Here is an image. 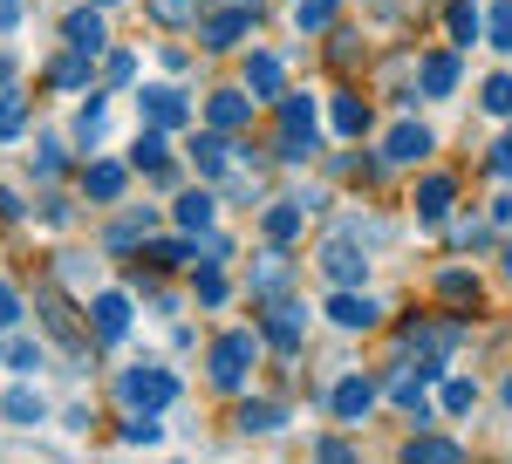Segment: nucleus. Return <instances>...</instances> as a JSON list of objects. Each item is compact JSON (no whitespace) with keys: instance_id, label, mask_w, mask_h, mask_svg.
<instances>
[{"instance_id":"nucleus-22","label":"nucleus","mask_w":512,"mask_h":464,"mask_svg":"<svg viewBox=\"0 0 512 464\" xmlns=\"http://www.w3.org/2000/svg\"><path fill=\"white\" fill-rule=\"evenodd\" d=\"M212 212H219L212 192H178V205H171V219H178L185 232H205V226H212Z\"/></svg>"},{"instance_id":"nucleus-38","label":"nucleus","mask_w":512,"mask_h":464,"mask_svg":"<svg viewBox=\"0 0 512 464\" xmlns=\"http://www.w3.org/2000/svg\"><path fill=\"white\" fill-rule=\"evenodd\" d=\"M451 246H458V253H485V246H492V226H485V219H458Z\"/></svg>"},{"instance_id":"nucleus-35","label":"nucleus","mask_w":512,"mask_h":464,"mask_svg":"<svg viewBox=\"0 0 512 464\" xmlns=\"http://www.w3.org/2000/svg\"><path fill=\"white\" fill-rule=\"evenodd\" d=\"M280 424H287L280 403H246V410H239V430H246V437H253V430H280Z\"/></svg>"},{"instance_id":"nucleus-21","label":"nucleus","mask_w":512,"mask_h":464,"mask_svg":"<svg viewBox=\"0 0 512 464\" xmlns=\"http://www.w3.org/2000/svg\"><path fill=\"white\" fill-rule=\"evenodd\" d=\"M424 389H431V376H424V369H403V376H396V410H410V417H431V396H424Z\"/></svg>"},{"instance_id":"nucleus-43","label":"nucleus","mask_w":512,"mask_h":464,"mask_svg":"<svg viewBox=\"0 0 512 464\" xmlns=\"http://www.w3.org/2000/svg\"><path fill=\"white\" fill-rule=\"evenodd\" d=\"M130 76H137V55H123V48H117V55L103 62V82H110V89H123Z\"/></svg>"},{"instance_id":"nucleus-29","label":"nucleus","mask_w":512,"mask_h":464,"mask_svg":"<svg viewBox=\"0 0 512 464\" xmlns=\"http://www.w3.org/2000/svg\"><path fill=\"white\" fill-rule=\"evenodd\" d=\"M437 294L451 301V308H478V280L465 267H451V273H437Z\"/></svg>"},{"instance_id":"nucleus-4","label":"nucleus","mask_w":512,"mask_h":464,"mask_svg":"<svg viewBox=\"0 0 512 464\" xmlns=\"http://www.w3.org/2000/svg\"><path fill=\"white\" fill-rule=\"evenodd\" d=\"M253 355H260V348H253V335H246V328L219 335V342H212V355H205L212 389H239V383H246V369H253Z\"/></svg>"},{"instance_id":"nucleus-39","label":"nucleus","mask_w":512,"mask_h":464,"mask_svg":"<svg viewBox=\"0 0 512 464\" xmlns=\"http://www.w3.org/2000/svg\"><path fill=\"white\" fill-rule=\"evenodd\" d=\"M444 21H451V41H458V48H465V41H478V7H472V0H458Z\"/></svg>"},{"instance_id":"nucleus-17","label":"nucleus","mask_w":512,"mask_h":464,"mask_svg":"<svg viewBox=\"0 0 512 464\" xmlns=\"http://www.w3.org/2000/svg\"><path fill=\"white\" fill-rule=\"evenodd\" d=\"M123 185H130L123 164H89V171H82V198H89V205H117Z\"/></svg>"},{"instance_id":"nucleus-27","label":"nucleus","mask_w":512,"mask_h":464,"mask_svg":"<svg viewBox=\"0 0 512 464\" xmlns=\"http://www.w3.org/2000/svg\"><path fill=\"white\" fill-rule=\"evenodd\" d=\"M164 137H171V130H151V123H144V137H137V164L158 171V178H171V151H164Z\"/></svg>"},{"instance_id":"nucleus-16","label":"nucleus","mask_w":512,"mask_h":464,"mask_svg":"<svg viewBox=\"0 0 512 464\" xmlns=\"http://www.w3.org/2000/svg\"><path fill=\"white\" fill-rule=\"evenodd\" d=\"M369 410H376V383H369V376H342V383H335V417H342V424H362Z\"/></svg>"},{"instance_id":"nucleus-7","label":"nucleus","mask_w":512,"mask_h":464,"mask_svg":"<svg viewBox=\"0 0 512 464\" xmlns=\"http://www.w3.org/2000/svg\"><path fill=\"white\" fill-rule=\"evenodd\" d=\"M89 335H103V342H123L130 335V301H123L117 287H96L89 294Z\"/></svg>"},{"instance_id":"nucleus-14","label":"nucleus","mask_w":512,"mask_h":464,"mask_svg":"<svg viewBox=\"0 0 512 464\" xmlns=\"http://www.w3.org/2000/svg\"><path fill=\"white\" fill-rule=\"evenodd\" d=\"M239 76H246V96H253V103H280V96H287L274 55H246V69H239Z\"/></svg>"},{"instance_id":"nucleus-23","label":"nucleus","mask_w":512,"mask_h":464,"mask_svg":"<svg viewBox=\"0 0 512 464\" xmlns=\"http://www.w3.org/2000/svg\"><path fill=\"white\" fill-rule=\"evenodd\" d=\"M103 130H110V103H103V96H89L82 116H76V144H82V151H96V144H103Z\"/></svg>"},{"instance_id":"nucleus-34","label":"nucleus","mask_w":512,"mask_h":464,"mask_svg":"<svg viewBox=\"0 0 512 464\" xmlns=\"http://www.w3.org/2000/svg\"><path fill=\"white\" fill-rule=\"evenodd\" d=\"M294 232H301V205H274L267 212V246H294Z\"/></svg>"},{"instance_id":"nucleus-1","label":"nucleus","mask_w":512,"mask_h":464,"mask_svg":"<svg viewBox=\"0 0 512 464\" xmlns=\"http://www.w3.org/2000/svg\"><path fill=\"white\" fill-rule=\"evenodd\" d=\"M301 328H308V308L280 287V294H260V335H267V348L274 355H294L301 348Z\"/></svg>"},{"instance_id":"nucleus-36","label":"nucleus","mask_w":512,"mask_h":464,"mask_svg":"<svg viewBox=\"0 0 512 464\" xmlns=\"http://www.w3.org/2000/svg\"><path fill=\"white\" fill-rule=\"evenodd\" d=\"M478 110H485V116H512V76L485 82V89H478Z\"/></svg>"},{"instance_id":"nucleus-51","label":"nucleus","mask_w":512,"mask_h":464,"mask_svg":"<svg viewBox=\"0 0 512 464\" xmlns=\"http://www.w3.org/2000/svg\"><path fill=\"white\" fill-rule=\"evenodd\" d=\"M499 396H506V410H512V376H506V389H499Z\"/></svg>"},{"instance_id":"nucleus-24","label":"nucleus","mask_w":512,"mask_h":464,"mask_svg":"<svg viewBox=\"0 0 512 464\" xmlns=\"http://www.w3.org/2000/svg\"><path fill=\"white\" fill-rule=\"evenodd\" d=\"M41 321H48V335H55L62 348H82V328H76V314L62 308L55 294H41Z\"/></svg>"},{"instance_id":"nucleus-33","label":"nucleus","mask_w":512,"mask_h":464,"mask_svg":"<svg viewBox=\"0 0 512 464\" xmlns=\"http://www.w3.org/2000/svg\"><path fill=\"white\" fill-rule=\"evenodd\" d=\"M192 294L205 301V308H226V294H233V287H226V273H219V260H212V267L198 260V280H192Z\"/></svg>"},{"instance_id":"nucleus-44","label":"nucleus","mask_w":512,"mask_h":464,"mask_svg":"<svg viewBox=\"0 0 512 464\" xmlns=\"http://www.w3.org/2000/svg\"><path fill=\"white\" fill-rule=\"evenodd\" d=\"M151 21H164V28H185V21H192V0H158V7H151Z\"/></svg>"},{"instance_id":"nucleus-49","label":"nucleus","mask_w":512,"mask_h":464,"mask_svg":"<svg viewBox=\"0 0 512 464\" xmlns=\"http://www.w3.org/2000/svg\"><path fill=\"white\" fill-rule=\"evenodd\" d=\"M492 171H499V178H512V130H506V144H492Z\"/></svg>"},{"instance_id":"nucleus-19","label":"nucleus","mask_w":512,"mask_h":464,"mask_svg":"<svg viewBox=\"0 0 512 464\" xmlns=\"http://www.w3.org/2000/svg\"><path fill=\"white\" fill-rule=\"evenodd\" d=\"M103 41H110V28H103L96 0H89V7H76V14H69V48H89V55H96Z\"/></svg>"},{"instance_id":"nucleus-13","label":"nucleus","mask_w":512,"mask_h":464,"mask_svg":"<svg viewBox=\"0 0 512 464\" xmlns=\"http://www.w3.org/2000/svg\"><path fill=\"white\" fill-rule=\"evenodd\" d=\"M192 164L205 178H226V164H233V130H198L192 137Z\"/></svg>"},{"instance_id":"nucleus-25","label":"nucleus","mask_w":512,"mask_h":464,"mask_svg":"<svg viewBox=\"0 0 512 464\" xmlns=\"http://www.w3.org/2000/svg\"><path fill=\"white\" fill-rule=\"evenodd\" d=\"M0 417H7V424H41L48 403H41L35 389H7V396H0Z\"/></svg>"},{"instance_id":"nucleus-41","label":"nucleus","mask_w":512,"mask_h":464,"mask_svg":"<svg viewBox=\"0 0 512 464\" xmlns=\"http://www.w3.org/2000/svg\"><path fill=\"white\" fill-rule=\"evenodd\" d=\"M294 21H301L308 35H321V28L335 21V0H301V7H294Z\"/></svg>"},{"instance_id":"nucleus-42","label":"nucleus","mask_w":512,"mask_h":464,"mask_svg":"<svg viewBox=\"0 0 512 464\" xmlns=\"http://www.w3.org/2000/svg\"><path fill=\"white\" fill-rule=\"evenodd\" d=\"M485 35H492V48H512V0H499V7L485 14Z\"/></svg>"},{"instance_id":"nucleus-15","label":"nucleus","mask_w":512,"mask_h":464,"mask_svg":"<svg viewBox=\"0 0 512 464\" xmlns=\"http://www.w3.org/2000/svg\"><path fill=\"white\" fill-rule=\"evenodd\" d=\"M431 137L437 130H424V123H396L390 144H383V164H417V157H431Z\"/></svg>"},{"instance_id":"nucleus-48","label":"nucleus","mask_w":512,"mask_h":464,"mask_svg":"<svg viewBox=\"0 0 512 464\" xmlns=\"http://www.w3.org/2000/svg\"><path fill=\"white\" fill-rule=\"evenodd\" d=\"M21 14H28L21 0H0V35H14V28H21Z\"/></svg>"},{"instance_id":"nucleus-2","label":"nucleus","mask_w":512,"mask_h":464,"mask_svg":"<svg viewBox=\"0 0 512 464\" xmlns=\"http://www.w3.org/2000/svg\"><path fill=\"white\" fill-rule=\"evenodd\" d=\"M117 403H123V410H164V403H178V376H171V369H151V362H137V369H123V376H117Z\"/></svg>"},{"instance_id":"nucleus-52","label":"nucleus","mask_w":512,"mask_h":464,"mask_svg":"<svg viewBox=\"0 0 512 464\" xmlns=\"http://www.w3.org/2000/svg\"><path fill=\"white\" fill-rule=\"evenodd\" d=\"M506 280H512V253H506Z\"/></svg>"},{"instance_id":"nucleus-47","label":"nucleus","mask_w":512,"mask_h":464,"mask_svg":"<svg viewBox=\"0 0 512 464\" xmlns=\"http://www.w3.org/2000/svg\"><path fill=\"white\" fill-rule=\"evenodd\" d=\"M14 321H21V294L0 280V328H14Z\"/></svg>"},{"instance_id":"nucleus-8","label":"nucleus","mask_w":512,"mask_h":464,"mask_svg":"<svg viewBox=\"0 0 512 464\" xmlns=\"http://www.w3.org/2000/svg\"><path fill=\"white\" fill-rule=\"evenodd\" d=\"M328 321L362 335V328H376V321H383V301H376V294H355V287H342V294H328Z\"/></svg>"},{"instance_id":"nucleus-20","label":"nucleus","mask_w":512,"mask_h":464,"mask_svg":"<svg viewBox=\"0 0 512 464\" xmlns=\"http://www.w3.org/2000/svg\"><path fill=\"white\" fill-rule=\"evenodd\" d=\"M417 89H424V96H451V89H458V55H424Z\"/></svg>"},{"instance_id":"nucleus-40","label":"nucleus","mask_w":512,"mask_h":464,"mask_svg":"<svg viewBox=\"0 0 512 464\" xmlns=\"http://www.w3.org/2000/svg\"><path fill=\"white\" fill-rule=\"evenodd\" d=\"M35 171H41V178H62V171H69V151H62L55 137H41V144H35Z\"/></svg>"},{"instance_id":"nucleus-9","label":"nucleus","mask_w":512,"mask_h":464,"mask_svg":"<svg viewBox=\"0 0 512 464\" xmlns=\"http://www.w3.org/2000/svg\"><path fill=\"white\" fill-rule=\"evenodd\" d=\"M417 226H437V219H451V205H458V178H444V171H431L424 185H417Z\"/></svg>"},{"instance_id":"nucleus-3","label":"nucleus","mask_w":512,"mask_h":464,"mask_svg":"<svg viewBox=\"0 0 512 464\" xmlns=\"http://www.w3.org/2000/svg\"><path fill=\"white\" fill-rule=\"evenodd\" d=\"M274 110H280V157L301 164V157L315 151V96H294V89H287Z\"/></svg>"},{"instance_id":"nucleus-50","label":"nucleus","mask_w":512,"mask_h":464,"mask_svg":"<svg viewBox=\"0 0 512 464\" xmlns=\"http://www.w3.org/2000/svg\"><path fill=\"white\" fill-rule=\"evenodd\" d=\"M294 205H301V212H315V205H328V192H321V185H301V192H294Z\"/></svg>"},{"instance_id":"nucleus-11","label":"nucleus","mask_w":512,"mask_h":464,"mask_svg":"<svg viewBox=\"0 0 512 464\" xmlns=\"http://www.w3.org/2000/svg\"><path fill=\"white\" fill-rule=\"evenodd\" d=\"M185 116H192L185 89H144V123L151 130H185Z\"/></svg>"},{"instance_id":"nucleus-53","label":"nucleus","mask_w":512,"mask_h":464,"mask_svg":"<svg viewBox=\"0 0 512 464\" xmlns=\"http://www.w3.org/2000/svg\"><path fill=\"white\" fill-rule=\"evenodd\" d=\"M96 7H117V0H96Z\"/></svg>"},{"instance_id":"nucleus-32","label":"nucleus","mask_w":512,"mask_h":464,"mask_svg":"<svg viewBox=\"0 0 512 464\" xmlns=\"http://www.w3.org/2000/svg\"><path fill=\"white\" fill-rule=\"evenodd\" d=\"M21 123H28V96L21 89H0V144H14Z\"/></svg>"},{"instance_id":"nucleus-10","label":"nucleus","mask_w":512,"mask_h":464,"mask_svg":"<svg viewBox=\"0 0 512 464\" xmlns=\"http://www.w3.org/2000/svg\"><path fill=\"white\" fill-rule=\"evenodd\" d=\"M151 226H158V212H151V205H130L117 226L103 232V246H110V253H137V246L151 239Z\"/></svg>"},{"instance_id":"nucleus-28","label":"nucleus","mask_w":512,"mask_h":464,"mask_svg":"<svg viewBox=\"0 0 512 464\" xmlns=\"http://www.w3.org/2000/svg\"><path fill=\"white\" fill-rule=\"evenodd\" d=\"M287 287V246H274L267 260H253V294H280Z\"/></svg>"},{"instance_id":"nucleus-18","label":"nucleus","mask_w":512,"mask_h":464,"mask_svg":"<svg viewBox=\"0 0 512 464\" xmlns=\"http://www.w3.org/2000/svg\"><path fill=\"white\" fill-rule=\"evenodd\" d=\"M328 123H335L342 137H369V103H362L355 89H342V96L328 103Z\"/></svg>"},{"instance_id":"nucleus-37","label":"nucleus","mask_w":512,"mask_h":464,"mask_svg":"<svg viewBox=\"0 0 512 464\" xmlns=\"http://www.w3.org/2000/svg\"><path fill=\"white\" fill-rule=\"evenodd\" d=\"M444 410H451V417H472V410H478V383L451 376V383H444Z\"/></svg>"},{"instance_id":"nucleus-30","label":"nucleus","mask_w":512,"mask_h":464,"mask_svg":"<svg viewBox=\"0 0 512 464\" xmlns=\"http://www.w3.org/2000/svg\"><path fill=\"white\" fill-rule=\"evenodd\" d=\"M151 253H158V267H185V260H198V232H171V239H158V246H151Z\"/></svg>"},{"instance_id":"nucleus-26","label":"nucleus","mask_w":512,"mask_h":464,"mask_svg":"<svg viewBox=\"0 0 512 464\" xmlns=\"http://www.w3.org/2000/svg\"><path fill=\"white\" fill-rule=\"evenodd\" d=\"M89 62H96L89 48H69V55H55L48 82H55V89H82V82H89Z\"/></svg>"},{"instance_id":"nucleus-31","label":"nucleus","mask_w":512,"mask_h":464,"mask_svg":"<svg viewBox=\"0 0 512 464\" xmlns=\"http://www.w3.org/2000/svg\"><path fill=\"white\" fill-rule=\"evenodd\" d=\"M403 458H410V464H458V458H465V451H458L451 437H417V444H410Z\"/></svg>"},{"instance_id":"nucleus-12","label":"nucleus","mask_w":512,"mask_h":464,"mask_svg":"<svg viewBox=\"0 0 512 464\" xmlns=\"http://www.w3.org/2000/svg\"><path fill=\"white\" fill-rule=\"evenodd\" d=\"M246 116H253V96L246 89H212L205 96V123L212 130H246Z\"/></svg>"},{"instance_id":"nucleus-5","label":"nucleus","mask_w":512,"mask_h":464,"mask_svg":"<svg viewBox=\"0 0 512 464\" xmlns=\"http://www.w3.org/2000/svg\"><path fill=\"white\" fill-rule=\"evenodd\" d=\"M260 21V0H226V7H212L205 21H198V41H205V55H219V48H233L246 28Z\"/></svg>"},{"instance_id":"nucleus-45","label":"nucleus","mask_w":512,"mask_h":464,"mask_svg":"<svg viewBox=\"0 0 512 464\" xmlns=\"http://www.w3.org/2000/svg\"><path fill=\"white\" fill-rule=\"evenodd\" d=\"M7 362H14L21 376H35V369H41V348L35 342H14V348H7Z\"/></svg>"},{"instance_id":"nucleus-6","label":"nucleus","mask_w":512,"mask_h":464,"mask_svg":"<svg viewBox=\"0 0 512 464\" xmlns=\"http://www.w3.org/2000/svg\"><path fill=\"white\" fill-rule=\"evenodd\" d=\"M321 273H328L335 287H362V280H369V246H362L355 232L321 239Z\"/></svg>"},{"instance_id":"nucleus-46","label":"nucleus","mask_w":512,"mask_h":464,"mask_svg":"<svg viewBox=\"0 0 512 464\" xmlns=\"http://www.w3.org/2000/svg\"><path fill=\"white\" fill-rule=\"evenodd\" d=\"M315 458H321V464H349L355 451H349V444H342V437H321V444H315Z\"/></svg>"}]
</instances>
